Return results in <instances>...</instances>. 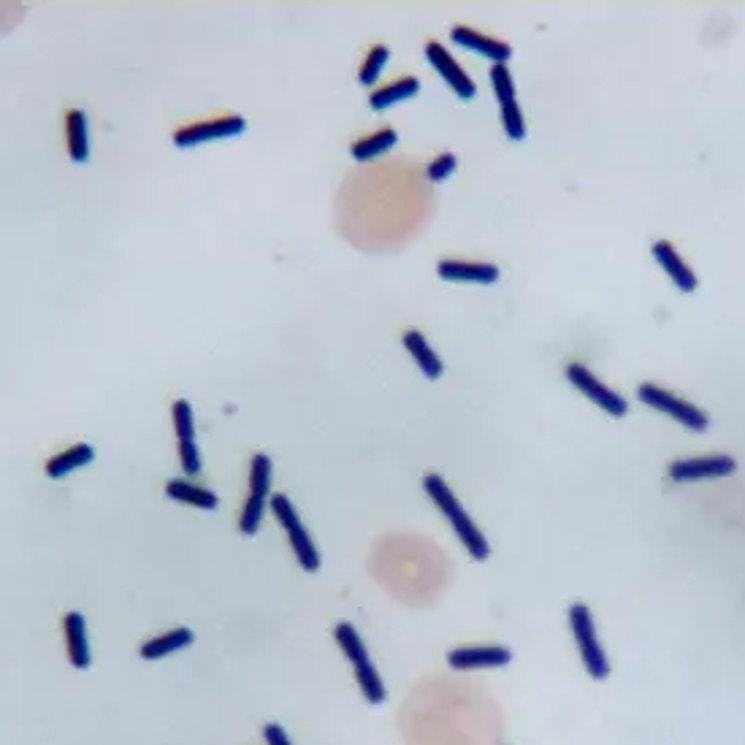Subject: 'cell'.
Wrapping results in <instances>:
<instances>
[{
	"mask_svg": "<svg viewBox=\"0 0 745 745\" xmlns=\"http://www.w3.org/2000/svg\"><path fill=\"white\" fill-rule=\"evenodd\" d=\"M513 662V653L504 645H466V648H453L447 653V667L456 672L469 670H496Z\"/></svg>",
	"mask_w": 745,
	"mask_h": 745,
	"instance_id": "cell-12",
	"label": "cell"
},
{
	"mask_svg": "<svg viewBox=\"0 0 745 745\" xmlns=\"http://www.w3.org/2000/svg\"><path fill=\"white\" fill-rule=\"evenodd\" d=\"M651 255L653 261L662 266L664 274L670 277L675 288L683 290V293H694V290H697V274H694V269H691L689 263L680 258V252L675 250V244L667 242V239H659V242H653Z\"/></svg>",
	"mask_w": 745,
	"mask_h": 745,
	"instance_id": "cell-15",
	"label": "cell"
},
{
	"mask_svg": "<svg viewBox=\"0 0 745 745\" xmlns=\"http://www.w3.org/2000/svg\"><path fill=\"white\" fill-rule=\"evenodd\" d=\"M263 740H266V745H293L282 724H274V721L263 724Z\"/></svg>",
	"mask_w": 745,
	"mask_h": 745,
	"instance_id": "cell-27",
	"label": "cell"
},
{
	"mask_svg": "<svg viewBox=\"0 0 745 745\" xmlns=\"http://www.w3.org/2000/svg\"><path fill=\"white\" fill-rule=\"evenodd\" d=\"M388 55H391V52H388L385 44H377V47L369 49V52H366V60L361 63V68H358V82L366 84V87H372V84L380 79L385 63H388Z\"/></svg>",
	"mask_w": 745,
	"mask_h": 745,
	"instance_id": "cell-25",
	"label": "cell"
},
{
	"mask_svg": "<svg viewBox=\"0 0 745 745\" xmlns=\"http://www.w3.org/2000/svg\"><path fill=\"white\" fill-rule=\"evenodd\" d=\"M637 396L643 404L653 407V410H659L667 418L678 420L680 426H686L691 431H705L708 429V412L697 407V404H691L689 399H683L678 393L667 391L662 385H656V382H643L640 388H637Z\"/></svg>",
	"mask_w": 745,
	"mask_h": 745,
	"instance_id": "cell-5",
	"label": "cell"
},
{
	"mask_svg": "<svg viewBox=\"0 0 745 745\" xmlns=\"http://www.w3.org/2000/svg\"><path fill=\"white\" fill-rule=\"evenodd\" d=\"M269 507L271 513H274V518H277L282 529H285L290 550L296 553L298 567L304 569V572H317V569H320V553H317L315 542H312L309 531L304 529V523L298 518L293 502H290L285 494H274L269 499Z\"/></svg>",
	"mask_w": 745,
	"mask_h": 745,
	"instance_id": "cell-4",
	"label": "cell"
},
{
	"mask_svg": "<svg viewBox=\"0 0 745 745\" xmlns=\"http://www.w3.org/2000/svg\"><path fill=\"white\" fill-rule=\"evenodd\" d=\"M171 420L177 431V450L182 461V472L187 477H196L201 472V450L196 442V420H193V407L185 399L174 401L171 407Z\"/></svg>",
	"mask_w": 745,
	"mask_h": 745,
	"instance_id": "cell-10",
	"label": "cell"
},
{
	"mask_svg": "<svg viewBox=\"0 0 745 745\" xmlns=\"http://www.w3.org/2000/svg\"><path fill=\"white\" fill-rule=\"evenodd\" d=\"M491 84H494L496 101H499V117H502V128L507 133V139L521 141L526 136V120H523L521 106L515 98V82L510 68L504 63L491 66Z\"/></svg>",
	"mask_w": 745,
	"mask_h": 745,
	"instance_id": "cell-9",
	"label": "cell"
},
{
	"mask_svg": "<svg viewBox=\"0 0 745 745\" xmlns=\"http://www.w3.org/2000/svg\"><path fill=\"white\" fill-rule=\"evenodd\" d=\"M66 144L68 155L76 163H84L90 158V139H87V117L82 109H68L66 112Z\"/></svg>",
	"mask_w": 745,
	"mask_h": 745,
	"instance_id": "cell-23",
	"label": "cell"
},
{
	"mask_svg": "<svg viewBox=\"0 0 745 745\" xmlns=\"http://www.w3.org/2000/svg\"><path fill=\"white\" fill-rule=\"evenodd\" d=\"M423 491L429 494V499L437 504V510L447 518L450 529L456 531V537L461 540L464 550L472 556L475 561H485L491 556V545L485 540V534L477 529V523L469 518V513L464 510V504L458 502L456 494L450 491V485L442 480V475L437 472H429L423 477Z\"/></svg>",
	"mask_w": 745,
	"mask_h": 745,
	"instance_id": "cell-1",
	"label": "cell"
},
{
	"mask_svg": "<svg viewBox=\"0 0 745 745\" xmlns=\"http://www.w3.org/2000/svg\"><path fill=\"white\" fill-rule=\"evenodd\" d=\"M193 640H196L193 629L177 626V629H171V632L147 640V643L139 648V656L141 659H147V662H160V659H166L171 653H179L182 648H187V645H193Z\"/></svg>",
	"mask_w": 745,
	"mask_h": 745,
	"instance_id": "cell-18",
	"label": "cell"
},
{
	"mask_svg": "<svg viewBox=\"0 0 745 745\" xmlns=\"http://www.w3.org/2000/svg\"><path fill=\"white\" fill-rule=\"evenodd\" d=\"M437 274L447 282H477V285H494L499 280V266L483 261H458L447 258L437 263Z\"/></svg>",
	"mask_w": 745,
	"mask_h": 745,
	"instance_id": "cell-17",
	"label": "cell"
},
{
	"mask_svg": "<svg viewBox=\"0 0 745 745\" xmlns=\"http://www.w3.org/2000/svg\"><path fill=\"white\" fill-rule=\"evenodd\" d=\"M450 41L458 44V47L469 49V52H475L480 57H488L491 63H504L507 66V60L513 57V49L510 44H504L499 38L494 36H485L480 30L469 28V25H456V28L450 30Z\"/></svg>",
	"mask_w": 745,
	"mask_h": 745,
	"instance_id": "cell-14",
	"label": "cell"
},
{
	"mask_svg": "<svg viewBox=\"0 0 745 745\" xmlns=\"http://www.w3.org/2000/svg\"><path fill=\"white\" fill-rule=\"evenodd\" d=\"M737 469L732 456H694L678 458L667 466V477L672 483H697V480H713V477H729Z\"/></svg>",
	"mask_w": 745,
	"mask_h": 745,
	"instance_id": "cell-11",
	"label": "cell"
},
{
	"mask_svg": "<svg viewBox=\"0 0 745 745\" xmlns=\"http://www.w3.org/2000/svg\"><path fill=\"white\" fill-rule=\"evenodd\" d=\"M404 347H407V353L412 355V361L420 366V372L426 374L429 380L442 377L445 364H442V358L431 350V345L426 342V336L420 334V331H407V334H404Z\"/></svg>",
	"mask_w": 745,
	"mask_h": 745,
	"instance_id": "cell-21",
	"label": "cell"
},
{
	"mask_svg": "<svg viewBox=\"0 0 745 745\" xmlns=\"http://www.w3.org/2000/svg\"><path fill=\"white\" fill-rule=\"evenodd\" d=\"M426 57H429V63L434 66V71L445 79L447 87H450L458 98H464V101L475 98L477 84L472 82V76L466 74L464 66H461L456 57L450 55L439 41H434V38L426 41Z\"/></svg>",
	"mask_w": 745,
	"mask_h": 745,
	"instance_id": "cell-13",
	"label": "cell"
},
{
	"mask_svg": "<svg viewBox=\"0 0 745 745\" xmlns=\"http://www.w3.org/2000/svg\"><path fill=\"white\" fill-rule=\"evenodd\" d=\"M334 640L336 645L342 648L345 653V659L350 662L355 672V683H358V689L364 694V699L369 705H382L385 702V683H382L380 672L374 667V662L369 659V651H366L364 640H361V634L355 629L353 624H336L334 629Z\"/></svg>",
	"mask_w": 745,
	"mask_h": 745,
	"instance_id": "cell-2",
	"label": "cell"
},
{
	"mask_svg": "<svg viewBox=\"0 0 745 745\" xmlns=\"http://www.w3.org/2000/svg\"><path fill=\"white\" fill-rule=\"evenodd\" d=\"M420 93V82L415 76H401L396 82L385 84V87H377L372 95H369V106H372L374 112H382V109H388L393 103L401 101H410L415 95Z\"/></svg>",
	"mask_w": 745,
	"mask_h": 745,
	"instance_id": "cell-22",
	"label": "cell"
},
{
	"mask_svg": "<svg viewBox=\"0 0 745 745\" xmlns=\"http://www.w3.org/2000/svg\"><path fill=\"white\" fill-rule=\"evenodd\" d=\"M396 141H399V133L393 131V128H380V131L366 133L361 139H355L350 144V155L355 160H364L366 163V160H374L382 152H388Z\"/></svg>",
	"mask_w": 745,
	"mask_h": 745,
	"instance_id": "cell-24",
	"label": "cell"
},
{
	"mask_svg": "<svg viewBox=\"0 0 745 745\" xmlns=\"http://www.w3.org/2000/svg\"><path fill=\"white\" fill-rule=\"evenodd\" d=\"M269 485H271V458L266 453H255L250 461V496L239 515V531L252 537L263 521L266 504H269Z\"/></svg>",
	"mask_w": 745,
	"mask_h": 745,
	"instance_id": "cell-6",
	"label": "cell"
},
{
	"mask_svg": "<svg viewBox=\"0 0 745 745\" xmlns=\"http://www.w3.org/2000/svg\"><path fill=\"white\" fill-rule=\"evenodd\" d=\"M166 496L168 499H174V502L198 507V510H217V507H220V499H217L215 491H209V488L193 483V480H182V477L168 480Z\"/></svg>",
	"mask_w": 745,
	"mask_h": 745,
	"instance_id": "cell-19",
	"label": "cell"
},
{
	"mask_svg": "<svg viewBox=\"0 0 745 745\" xmlns=\"http://www.w3.org/2000/svg\"><path fill=\"white\" fill-rule=\"evenodd\" d=\"M247 131V120L239 114H220L212 120H198L190 125H182L179 131H174V144L177 147H196L204 141H220L242 136Z\"/></svg>",
	"mask_w": 745,
	"mask_h": 745,
	"instance_id": "cell-8",
	"label": "cell"
},
{
	"mask_svg": "<svg viewBox=\"0 0 745 745\" xmlns=\"http://www.w3.org/2000/svg\"><path fill=\"white\" fill-rule=\"evenodd\" d=\"M569 632H572V640L578 645L580 662L586 667L588 678L591 680H607L610 678V659H607L605 648L599 643V634H596L594 615L588 610L586 602H575L569 605Z\"/></svg>",
	"mask_w": 745,
	"mask_h": 745,
	"instance_id": "cell-3",
	"label": "cell"
},
{
	"mask_svg": "<svg viewBox=\"0 0 745 745\" xmlns=\"http://www.w3.org/2000/svg\"><path fill=\"white\" fill-rule=\"evenodd\" d=\"M564 374H567V380L578 388L583 396H586L588 401H594L596 407L599 410H605L607 415H613V418H624L626 412H629V404H626V399L621 396L618 391H613V388H607L605 382L599 380L588 366L583 364H569L567 369H564Z\"/></svg>",
	"mask_w": 745,
	"mask_h": 745,
	"instance_id": "cell-7",
	"label": "cell"
},
{
	"mask_svg": "<svg viewBox=\"0 0 745 745\" xmlns=\"http://www.w3.org/2000/svg\"><path fill=\"white\" fill-rule=\"evenodd\" d=\"M63 637H66L68 662L74 670H90L93 664V651H90V640H87V624L79 610L63 615Z\"/></svg>",
	"mask_w": 745,
	"mask_h": 745,
	"instance_id": "cell-16",
	"label": "cell"
},
{
	"mask_svg": "<svg viewBox=\"0 0 745 745\" xmlns=\"http://www.w3.org/2000/svg\"><path fill=\"white\" fill-rule=\"evenodd\" d=\"M458 166V160L453 152H442V155H437V158L431 160L429 168H426V177L434 182V185H439V182H445L453 171H456Z\"/></svg>",
	"mask_w": 745,
	"mask_h": 745,
	"instance_id": "cell-26",
	"label": "cell"
},
{
	"mask_svg": "<svg viewBox=\"0 0 745 745\" xmlns=\"http://www.w3.org/2000/svg\"><path fill=\"white\" fill-rule=\"evenodd\" d=\"M93 461H95L93 447L87 445V442H76L74 447H68V450H63V453H57V456L49 458L47 466H44V472H47L52 480H60V477L71 475V472L82 469V466L93 464Z\"/></svg>",
	"mask_w": 745,
	"mask_h": 745,
	"instance_id": "cell-20",
	"label": "cell"
}]
</instances>
